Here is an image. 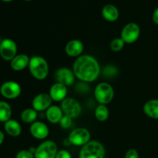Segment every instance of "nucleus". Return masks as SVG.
Returning <instances> with one entry per match:
<instances>
[{
	"mask_svg": "<svg viewBox=\"0 0 158 158\" xmlns=\"http://www.w3.org/2000/svg\"><path fill=\"white\" fill-rule=\"evenodd\" d=\"M75 77L81 82L91 83L98 78L100 66L98 61L89 55H82L77 57L73 66Z\"/></svg>",
	"mask_w": 158,
	"mask_h": 158,
	"instance_id": "f257e3e1",
	"label": "nucleus"
},
{
	"mask_svg": "<svg viewBox=\"0 0 158 158\" xmlns=\"http://www.w3.org/2000/svg\"><path fill=\"white\" fill-rule=\"evenodd\" d=\"M28 67L32 77L38 80H45L49 72L48 62L40 56L31 57Z\"/></svg>",
	"mask_w": 158,
	"mask_h": 158,
	"instance_id": "f03ea898",
	"label": "nucleus"
},
{
	"mask_svg": "<svg viewBox=\"0 0 158 158\" xmlns=\"http://www.w3.org/2000/svg\"><path fill=\"white\" fill-rule=\"evenodd\" d=\"M106 151L100 142L90 140L83 146L80 152V158H105Z\"/></svg>",
	"mask_w": 158,
	"mask_h": 158,
	"instance_id": "7ed1b4c3",
	"label": "nucleus"
},
{
	"mask_svg": "<svg viewBox=\"0 0 158 158\" xmlns=\"http://www.w3.org/2000/svg\"><path fill=\"white\" fill-rule=\"evenodd\" d=\"M114 97V90L110 83L102 82L94 89V97L100 104H107L112 101Z\"/></svg>",
	"mask_w": 158,
	"mask_h": 158,
	"instance_id": "20e7f679",
	"label": "nucleus"
},
{
	"mask_svg": "<svg viewBox=\"0 0 158 158\" xmlns=\"http://www.w3.org/2000/svg\"><path fill=\"white\" fill-rule=\"evenodd\" d=\"M58 148L52 140H46L40 143L34 154L35 158H56Z\"/></svg>",
	"mask_w": 158,
	"mask_h": 158,
	"instance_id": "39448f33",
	"label": "nucleus"
},
{
	"mask_svg": "<svg viewBox=\"0 0 158 158\" xmlns=\"http://www.w3.org/2000/svg\"><path fill=\"white\" fill-rule=\"evenodd\" d=\"M140 35V26L135 23H129L125 25L124 27L122 29L120 38L124 41L125 43L132 44L138 40Z\"/></svg>",
	"mask_w": 158,
	"mask_h": 158,
	"instance_id": "423d86ee",
	"label": "nucleus"
},
{
	"mask_svg": "<svg viewBox=\"0 0 158 158\" xmlns=\"http://www.w3.org/2000/svg\"><path fill=\"white\" fill-rule=\"evenodd\" d=\"M68 140L71 144L83 147L90 141V133L86 128H77L71 131Z\"/></svg>",
	"mask_w": 158,
	"mask_h": 158,
	"instance_id": "0eeeda50",
	"label": "nucleus"
},
{
	"mask_svg": "<svg viewBox=\"0 0 158 158\" xmlns=\"http://www.w3.org/2000/svg\"><path fill=\"white\" fill-rule=\"evenodd\" d=\"M61 109L64 115L71 118H77L81 113V106L80 103L72 97H66L62 101Z\"/></svg>",
	"mask_w": 158,
	"mask_h": 158,
	"instance_id": "6e6552de",
	"label": "nucleus"
},
{
	"mask_svg": "<svg viewBox=\"0 0 158 158\" xmlns=\"http://www.w3.org/2000/svg\"><path fill=\"white\" fill-rule=\"evenodd\" d=\"M22 88L17 82L6 81L0 86V94L3 97L9 100H13L19 97L21 94Z\"/></svg>",
	"mask_w": 158,
	"mask_h": 158,
	"instance_id": "1a4fd4ad",
	"label": "nucleus"
},
{
	"mask_svg": "<svg viewBox=\"0 0 158 158\" xmlns=\"http://www.w3.org/2000/svg\"><path fill=\"white\" fill-rule=\"evenodd\" d=\"M17 55V45L11 39H2L0 44V56L6 61H11Z\"/></svg>",
	"mask_w": 158,
	"mask_h": 158,
	"instance_id": "9d476101",
	"label": "nucleus"
},
{
	"mask_svg": "<svg viewBox=\"0 0 158 158\" xmlns=\"http://www.w3.org/2000/svg\"><path fill=\"white\" fill-rule=\"evenodd\" d=\"M75 77L73 71L66 67L60 68L57 69L55 73L56 81L66 86L73 84Z\"/></svg>",
	"mask_w": 158,
	"mask_h": 158,
	"instance_id": "9b49d317",
	"label": "nucleus"
},
{
	"mask_svg": "<svg viewBox=\"0 0 158 158\" xmlns=\"http://www.w3.org/2000/svg\"><path fill=\"white\" fill-rule=\"evenodd\" d=\"M52 100L49 94L42 93L38 94L33 98L32 101V106L37 112L46 110L49 106H51Z\"/></svg>",
	"mask_w": 158,
	"mask_h": 158,
	"instance_id": "f8f14e48",
	"label": "nucleus"
},
{
	"mask_svg": "<svg viewBox=\"0 0 158 158\" xmlns=\"http://www.w3.org/2000/svg\"><path fill=\"white\" fill-rule=\"evenodd\" d=\"M29 131L32 137L38 140L46 138L49 134V130L47 125L41 121H35L31 123Z\"/></svg>",
	"mask_w": 158,
	"mask_h": 158,
	"instance_id": "ddd939ff",
	"label": "nucleus"
},
{
	"mask_svg": "<svg viewBox=\"0 0 158 158\" xmlns=\"http://www.w3.org/2000/svg\"><path fill=\"white\" fill-rule=\"evenodd\" d=\"M49 94L51 98H52V101L62 102L64 99L66 98L67 87L65 85L62 84V83L56 82L55 83H53L51 86Z\"/></svg>",
	"mask_w": 158,
	"mask_h": 158,
	"instance_id": "4468645a",
	"label": "nucleus"
},
{
	"mask_svg": "<svg viewBox=\"0 0 158 158\" xmlns=\"http://www.w3.org/2000/svg\"><path fill=\"white\" fill-rule=\"evenodd\" d=\"M83 43L79 40H72L66 43L65 52L66 55L70 57H79L83 51Z\"/></svg>",
	"mask_w": 158,
	"mask_h": 158,
	"instance_id": "2eb2a0df",
	"label": "nucleus"
},
{
	"mask_svg": "<svg viewBox=\"0 0 158 158\" xmlns=\"http://www.w3.org/2000/svg\"><path fill=\"white\" fill-rule=\"evenodd\" d=\"M30 58L26 54H17L10 61V66L13 70L22 71L29 66Z\"/></svg>",
	"mask_w": 158,
	"mask_h": 158,
	"instance_id": "dca6fc26",
	"label": "nucleus"
},
{
	"mask_svg": "<svg viewBox=\"0 0 158 158\" xmlns=\"http://www.w3.org/2000/svg\"><path fill=\"white\" fill-rule=\"evenodd\" d=\"M63 110L58 106H51L46 110V119L51 123H59L63 117Z\"/></svg>",
	"mask_w": 158,
	"mask_h": 158,
	"instance_id": "f3484780",
	"label": "nucleus"
},
{
	"mask_svg": "<svg viewBox=\"0 0 158 158\" xmlns=\"http://www.w3.org/2000/svg\"><path fill=\"white\" fill-rule=\"evenodd\" d=\"M143 112L150 118L158 120V100L153 99L147 101L143 105Z\"/></svg>",
	"mask_w": 158,
	"mask_h": 158,
	"instance_id": "a211bd4d",
	"label": "nucleus"
},
{
	"mask_svg": "<svg viewBox=\"0 0 158 158\" xmlns=\"http://www.w3.org/2000/svg\"><path fill=\"white\" fill-rule=\"evenodd\" d=\"M4 128L7 134H9L11 137H19L22 133V127L20 123L12 119H10L4 123Z\"/></svg>",
	"mask_w": 158,
	"mask_h": 158,
	"instance_id": "6ab92c4d",
	"label": "nucleus"
},
{
	"mask_svg": "<svg viewBox=\"0 0 158 158\" xmlns=\"http://www.w3.org/2000/svg\"><path fill=\"white\" fill-rule=\"evenodd\" d=\"M102 15L106 21L115 22L119 18L118 9L114 5H106L102 9Z\"/></svg>",
	"mask_w": 158,
	"mask_h": 158,
	"instance_id": "aec40b11",
	"label": "nucleus"
},
{
	"mask_svg": "<svg viewBox=\"0 0 158 158\" xmlns=\"http://www.w3.org/2000/svg\"><path fill=\"white\" fill-rule=\"evenodd\" d=\"M12 107L6 101H0V122L6 123L11 119Z\"/></svg>",
	"mask_w": 158,
	"mask_h": 158,
	"instance_id": "412c9836",
	"label": "nucleus"
},
{
	"mask_svg": "<svg viewBox=\"0 0 158 158\" xmlns=\"http://www.w3.org/2000/svg\"><path fill=\"white\" fill-rule=\"evenodd\" d=\"M37 111L35 110L33 108H26L23 110L21 113V120L24 123H32L35 121L37 118Z\"/></svg>",
	"mask_w": 158,
	"mask_h": 158,
	"instance_id": "4be33fe9",
	"label": "nucleus"
},
{
	"mask_svg": "<svg viewBox=\"0 0 158 158\" xmlns=\"http://www.w3.org/2000/svg\"><path fill=\"white\" fill-rule=\"evenodd\" d=\"M109 110L104 104L98 105V106L96 108L95 113H94L96 119L100 122L106 121L109 117Z\"/></svg>",
	"mask_w": 158,
	"mask_h": 158,
	"instance_id": "5701e85b",
	"label": "nucleus"
},
{
	"mask_svg": "<svg viewBox=\"0 0 158 158\" xmlns=\"http://www.w3.org/2000/svg\"><path fill=\"white\" fill-rule=\"evenodd\" d=\"M125 43L121 38H115L110 42V48L114 52H119V51L122 50L123 48L124 47Z\"/></svg>",
	"mask_w": 158,
	"mask_h": 158,
	"instance_id": "b1692460",
	"label": "nucleus"
},
{
	"mask_svg": "<svg viewBox=\"0 0 158 158\" xmlns=\"http://www.w3.org/2000/svg\"><path fill=\"white\" fill-rule=\"evenodd\" d=\"M73 123V118L70 117H68L66 115H63L62 119L60 121V126L63 129H69L71 126H72Z\"/></svg>",
	"mask_w": 158,
	"mask_h": 158,
	"instance_id": "393cba45",
	"label": "nucleus"
},
{
	"mask_svg": "<svg viewBox=\"0 0 158 158\" xmlns=\"http://www.w3.org/2000/svg\"><path fill=\"white\" fill-rule=\"evenodd\" d=\"M15 158H35V156L29 150H22L17 153Z\"/></svg>",
	"mask_w": 158,
	"mask_h": 158,
	"instance_id": "a878e982",
	"label": "nucleus"
},
{
	"mask_svg": "<svg viewBox=\"0 0 158 158\" xmlns=\"http://www.w3.org/2000/svg\"><path fill=\"white\" fill-rule=\"evenodd\" d=\"M117 73V69L114 66H106L103 71V75L107 77H112L113 76H115Z\"/></svg>",
	"mask_w": 158,
	"mask_h": 158,
	"instance_id": "bb28decb",
	"label": "nucleus"
},
{
	"mask_svg": "<svg viewBox=\"0 0 158 158\" xmlns=\"http://www.w3.org/2000/svg\"><path fill=\"white\" fill-rule=\"evenodd\" d=\"M56 158H72L70 153L66 150H61L58 151Z\"/></svg>",
	"mask_w": 158,
	"mask_h": 158,
	"instance_id": "cd10ccee",
	"label": "nucleus"
},
{
	"mask_svg": "<svg viewBox=\"0 0 158 158\" xmlns=\"http://www.w3.org/2000/svg\"><path fill=\"white\" fill-rule=\"evenodd\" d=\"M125 158H139V154L137 150L130 149L127 151L125 154Z\"/></svg>",
	"mask_w": 158,
	"mask_h": 158,
	"instance_id": "c85d7f7f",
	"label": "nucleus"
},
{
	"mask_svg": "<svg viewBox=\"0 0 158 158\" xmlns=\"http://www.w3.org/2000/svg\"><path fill=\"white\" fill-rule=\"evenodd\" d=\"M152 19L156 25H158V7L154 10L152 15Z\"/></svg>",
	"mask_w": 158,
	"mask_h": 158,
	"instance_id": "c756f323",
	"label": "nucleus"
},
{
	"mask_svg": "<svg viewBox=\"0 0 158 158\" xmlns=\"http://www.w3.org/2000/svg\"><path fill=\"white\" fill-rule=\"evenodd\" d=\"M5 140V135H4V133L2 132V131H0V146L2 144L3 141Z\"/></svg>",
	"mask_w": 158,
	"mask_h": 158,
	"instance_id": "7c9ffc66",
	"label": "nucleus"
},
{
	"mask_svg": "<svg viewBox=\"0 0 158 158\" xmlns=\"http://www.w3.org/2000/svg\"><path fill=\"white\" fill-rule=\"evenodd\" d=\"M0 1H2V2H12V1H13V0H0Z\"/></svg>",
	"mask_w": 158,
	"mask_h": 158,
	"instance_id": "2f4dec72",
	"label": "nucleus"
},
{
	"mask_svg": "<svg viewBox=\"0 0 158 158\" xmlns=\"http://www.w3.org/2000/svg\"><path fill=\"white\" fill-rule=\"evenodd\" d=\"M2 41V38H1V37H0V44H1Z\"/></svg>",
	"mask_w": 158,
	"mask_h": 158,
	"instance_id": "473e14b6",
	"label": "nucleus"
},
{
	"mask_svg": "<svg viewBox=\"0 0 158 158\" xmlns=\"http://www.w3.org/2000/svg\"><path fill=\"white\" fill-rule=\"evenodd\" d=\"M23 1H26V2H29V1H32V0H23Z\"/></svg>",
	"mask_w": 158,
	"mask_h": 158,
	"instance_id": "72a5a7b5",
	"label": "nucleus"
},
{
	"mask_svg": "<svg viewBox=\"0 0 158 158\" xmlns=\"http://www.w3.org/2000/svg\"><path fill=\"white\" fill-rule=\"evenodd\" d=\"M105 158H106V157H105Z\"/></svg>",
	"mask_w": 158,
	"mask_h": 158,
	"instance_id": "f704fd0d",
	"label": "nucleus"
}]
</instances>
